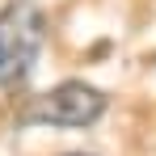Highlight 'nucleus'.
I'll list each match as a JSON object with an SVG mask.
<instances>
[{"mask_svg": "<svg viewBox=\"0 0 156 156\" xmlns=\"http://www.w3.org/2000/svg\"><path fill=\"white\" fill-rule=\"evenodd\" d=\"M105 114V93L84 84V80H63L47 89L42 97L21 110V122L26 127H68V131H80V127H93L97 118Z\"/></svg>", "mask_w": 156, "mask_h": 156, "instance_id": "f03ea898", "label": "nucleus"}, {"mask_svg": "<svg viewBox=\"0 0 156 156\" xmlns=\"http://www.w3.org/2000/svg\"><path fill=\"white\" fill-rule=\"evenodd\" d=\"M72 156H84V152H72Z\"/></svg>", "mask_w": 156, "mask_h": 156, "instance_id": "7ed1b4c3", "label": "nucleus"}, {"mask_svg": "<svg viewBox=\"0 0 156 156\" xmlns=\"http://www.w3.org/2000/svg\"><path fill=\"white\" fill-rule=\"evenodd\" d=\"M47 17L38 4L13 0L0 9V89H21L42 55Z\"/></svg>", "mask_w": 156, "mask_h": 156, "instance_id": "f257e3e1", "label": "nucleus"}]
</instances>
